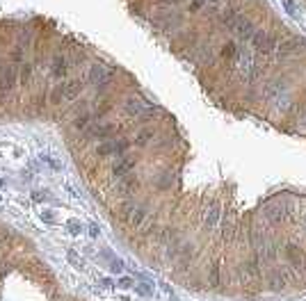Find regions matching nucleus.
<instances>
[{"mask_svg":"<svg viewBox=\"0 0 306 301\" xmlns=\"http://www.w3.org/2000/svg\"><path fill=\"white\" fill-rule=\"evenodd\" d=\"M252 46L256 48V53L258 55H270L272 50H274L276 46H279V39H276V34H272V32L263 30V28H256V32L252 34Z\"/></svg>","mask_w":306,"mask_h":301,"instance_id":"nucleus-1","label":"nucleus"},{"mask_svg":"<svg viewBox=\"0 0 306 301\" xmlns=\"http://www.w3.org/2000/svg\"><path fill=\"white\" fill-rule=\"evenodd\" d=\"M135 294H140V297H151V294H153V287L146 285V283H137V285H135Z\"/></svg>","mask_w":306,"mask_h":301,"instance_id":"nucleus-22","label":"nucleus"},{"mask_svg":"<svg viewBox=\"0 0 306 301\" xmlns=\"http://www.w3.org/2000/svg\"><path fill=\"white\" fill-rule=\"evenodd\" d=\"M101 285H103V287H112V281L108 279V276H103V279H101Z\"/></svg>","mask_w":306,"mask_h":301,"instance_id":"nucleus-29","label":"nucleus"},{"mask_svg":"<svg viewBox=\"0 0 306 301\" xmlns=\"http://www.w3.org/2000/svg\"><path fill=\"white\" fill-rule=\"evenodd\" d=\"M219 219H222V210H219V205H217V203L208 205V210H206V215H203V224H206V228H215V226L219 224Z\"/></svg>","mask_w":306,"mask_h":301,"instance_id":"nucleus-11","label":"nucleus"},{"mask_svg":"<svg viewBox=\"0 0 306 301\" xmlns=\"http://www.w3.org/2000/svg\"><path fill=\"white\" fill-rule=\"evenodd\" d=\"M114 133H119L117 123H91L90 128L85 130V137L87 139H101V142H105V139H112Z\"/></svg>","mask_w":306,"mask_h":301,"instance_id":"nucleus-2","label":"nucleus"},{"mask_svg":"<svg viewBox=\"0 0 306 301\" xmlns=\"http://www.w3.org/2000/svg\"><path fill=\"white\" fill-rule=\"evenodd\" d=\"M69 260H71L75 267H80V269H82V263L78 260V253H75V251H69Z\"/></svg>","mask_w":306,"mask_h":301,"instance_id":"nucleus-27","label":"nucleus"},{"mask_svg":"<svg viewBox=\"0 0 306 301\" xmlns=\"http://www.w3.org/2000/svg\"><path fill=\"white\" fill-rule=\"evenodd\" d=\"M206 2H208V0H190V2H187V7H185V12H187V14H197V12H201V9H203Z\"/></svg>","mask_w":306,"mask_h":301,"instance_id":"nucleus-19","label":"nucleus"},{"mask_svg":"<svg viewBox=\"0 0 306 301\" xmlns=\"http://www.w3.org/2000/svg\"><path fill=\"white\" fill-rule=\"evenodd\" d=\"M41 160H44V162H48V165H51L53 169H55V171H60V169H62L60 162H57L55 158H51V155H41Z\"/></svg>","mask_w":306,"mask_h":301,"instance_id":"nucleus-24","label":"nucleus"},{"mask_svg":"<svg viewBox=\"0 0 306 301\" xmlns=\"http://www.w3.org/2000/svg\"><path fill=\"white\" fill-rule=\"evenodd\" d=\"M302 226H304V231H306V212L302 215Z\"/></svg>","mask_w":306,"mask_h":301,"instance_id":"nucleus-30","label":"nucleus"},{"mask_svg":"<svg viewBox=\"0 0 306 301\" xmlns=\"http://www.w3.org/2000/svg\"><path fill=\"white\" fill-rule=\"evenodd\" d=\"M96 158H108V155H114V139H105L94 149Z\"/></svg>","mask_w":306,"mask_h":301,"instance_id":"nucleus-16","label":"nucleus"},{"mask_svg":"<svg viewBox=\"0 0 306 301\" xmlns=\"http://www.w3.org/2000/svg\"><path fill=\"white\" fill-rule=\"evenodd\" d=\"M90 235L91 237H98V235H101V228H98L96 224H90Z\"/></svg>","mask_w":306,"mask_h":301,"instance_id":"nucleus-28","label":"nucleus"},{"mask_svg":"<svg viewBox=\"0 0 306 301\" xmlns=\"http://www.w3.org/2000/svg\"><path fill=\"white\" fill-rule=\"evenodd\" d=\"M284 253H286V260H290V265L295 267V269L304 271L306 253L299 249V244H295V242H286V244H284Z\"/></svg>","mask_w":306,"mask_h":301,"instance_id":"nucleus-6","label":"nucleus"},{"mask_svg":"<svg viewBox=\"0 0 306 301\" xmlns=\"http://www.w3.org/2000/svg\"><path fill=\"white\" fill-rule=\"evenodd\" d=\"M30 199L35 201V203H44L46 199H51V194H48V192H44V189H32Z\"/></svg>","mask_w":306,"mask_h":301,"instance_id":"nucleus-21","label":"nucleus"},{"mask_svg":"<svg viewBox=\"0 0 306 301\" xmlns=\"http://www.w3.org/2000/svg\"><path fill=\"white\" fill-rule=\"evenodd\" d=\"M135 165H137V158H133V155H119V158L114 160V165L110 167V173H112V178H124V176H128V173L133 171Z\"/></svg>","mask_w":306,"mask_h":301,"instance_id":"nucleus-4","label":"nucleus"},{"mask_svg":"<svg viewBox=\"0 0 306 301\" xmlns=\"http://www.w3.org/2000/svg\"><path fill=\"white\" fill-rule=\"evenodd\" d=\"M219 55H222V60H238V44L235 41H226L224 46H222V50H219Z\"/></svg>","mask_w":306,"mask_h":301,"instance_id":"nucleus-15","label":"nucleus"},{"mask_svg":"<svg viewBox=\"0 0 306 301\" xmlns=\"http://www.w3.org/2000/svg\"><path fill=\"white\" fill-rule=\"evenodd\" d=\"M153 135H156V133H153L151 128H144V130H140V133L135 135L133 144H135V146H146V144L153 139Z\"/></svg>","mask_w":306,"mask_h":301,"instance_id":"nucleus-17","label":"nucleus"},{"mask_svg":"<svg viewBox=\"0 0 306 301\" xmlns=\"http://www.w3.org/2000/svg\"><path fill=\"white\" fill-rule=\"evenodd\" d=\"M67 231L71 235H80V231H82L80 221H78V219H69V221H67Z\"/></svg>","mask_w":306,"mask_h":301,"instance_id":"nucleus-23","label":"nucleus"},{"mask_svg":"<svg viewBox=\"0 0 306 301\" xmlns=\"http://www.w3.org/2000/svg\"><path fill=\"white\" fill-rule=\"evenodd\" d=\"M242 279L245 281H258L261 279V260L258 258H252V260H245L242 263Z\"/></svg>","mask_w":306,"mask_h":301,"instance_id":"nucleus-9","label":"nucleus"},{"mask_svg":"<svg viewBox=\"0 0 306 301\" xmlns=\"http://www.w3.org/2000/svg\"><path fill=\"white\" fill-rule=\"evenodd\" d=\"M231 32H235V37H238L240 41H249L252 34L256 32V28H254V23L249 21V18H242V16H240L238 21H235V25H233Z\"/></svg>","mask_w":306,"mask_h":301,"instance_id":"nucleus-8","label":"nucleus"},{"mask_svg":"<svg viewBox=\"0 0 306 301\" xmlns=\"http://www.w3.org/2000/svg\"><path fill=\"white\" fill-rule=\"evenodd\" d=\"M124 110H126L128 117H140L144 110V100L142 98H135V96H128L126 103H124Z\"/></svg>","mask_w":306,"mask_h":301,"instance_id":"nucleus-12","label":"nucleus"},{"mask_svg":"<svg viewBox=\"0 0 306 301\" xmlns=\"http://www.w3.org/2000/svg\"><path fill=\"white\" fill-rule=\"evenodd\" d=\"M117 283H119V287H124V290H128V287H133V285H135L130 276H121V279L117 281Z\"/></svg>","mask_w":306,"mask_h":301,"instance_id":"nucleus-25","label":"nucleus"},{"mask_svg":"<svg viewBox=\"0 0 306 301\" xmlns=\"http://www.w3.org/2000/svg\"><path fill=\"white\" fill-rule=\"evenodd\" d=\"M292 203H276V205H268L265 208V219L270 224H284L286 219L292 215Z\"/></svg>","mask_w":306,"mask_h":301,"instance_id":"nucleus-3","label":"nucleus"},{"mask_svg":"<svg viewBox=\"0 0 306 301\" xmlns=\"http://www.w3.org/2000/svg\"><path fill=\"white\" fill-rule=\"evenodd\" d=\"M208 285H219V260H213L208 269Z\"/></svg>","mask_w":306,"mask_h":301,"instance_id":"nucleus-18","label":"nucleus"},{"mask_svg":"<svg viewBox=\"0 0 306 301\" xmlns=\"http://www.w3.org/2000/svg\"><path fill=\"white\" fill-rule=\"evenodd\" d=\"M69 68H71V62H69L64 55H55L51 60V78L57 80V83H62L69 75Z\"/></svg>","mask_w":306,"mask_h":301,"instance_id":"nucleus-7","label":"nucleus"},{"mask_svg":"<svg viewBox=\"0 0 306 301\" xmlns=\"http://www.w3.org/2000/svg\"><path fill=\"white\" fill-rule=\"evenodd\" d=\"M39 217H41V221H44V224H55V221H57V212L44 208V210L39 212Z\"/></svg>","mask_w":306,"mask_h":301,"instance_id":"nucleus-20","label":"nucleus"},{"mask_svg":"<svg viewBox=\"0 0 306 301\" xmlns=\"http://www.w3.org/2000/svg\"><path fill=\"white\" fill-rule=\"evenodd\" d=\"M137 189H140V178H137L135 173H128V176H124V178H119L114 192H117L121 199H130Z\"/></svg>","mask_w":306,"mask_h":301,"instance_id":"nucleus-5","label":"nucleus"},{"mask_svg":"<svg viewBox=\"0 0 306 301\" xmlns=\"http://www.w3.org/2000/svg\"><path fill=\"white\" fill-rule=\"evenodd\" d=\"M146 217H149L146 205H135L133 210H130V215L126 217V224L130 226V228H142V224L146 221Z\"/></svg>","mask_w":306,"mask_h":301,"instance_id":"nucleus-10","label":"nucleus"},{"mask_svg":"<svg viewBox=\"0 0 306 301\" xmlns=\"http://www.w3.org/2000/svg\"><path fill=\"white\" fill-rule=\"evenodd\" d=\"M286 285V281H284V271L281 269H274V271H270V276H268V287L270 290H281V287Z\"/></svg>","mask_w":306,"mask_h":301,"instance_id":"nucleus-14","label":"nucleus"},{"mask_svg":"<svg viewBox=\"0 0 306 301\" xmlns=\"http://www.w3.org/2000/svg\"><path fill=\"white\" fill-rule=\"evenodd\" d=\"M91 121H94V114H91V112H82V114H78V117L71 121V126H73L75 133H85V130L91 126Z\"/></svg>","mask_w":306,"mask_h":301,"instance_id":"nucleus-13","label":"nucleus"},{"mask_svg":"<svg viewBox=\"0 0 306 301\" xmlns=\"http://www.w3.org/2000/svg\"><path fill=\"white\" fill-rule=\"evenodd\" d=\"M110 267H112V271H121V269H124V263H121L119 258H112V263H110Z\"/></svg>","mask_w":306,"mask_h":301,"instance_id":"nucleus-26","label":"nucleus"}]
</instances>
